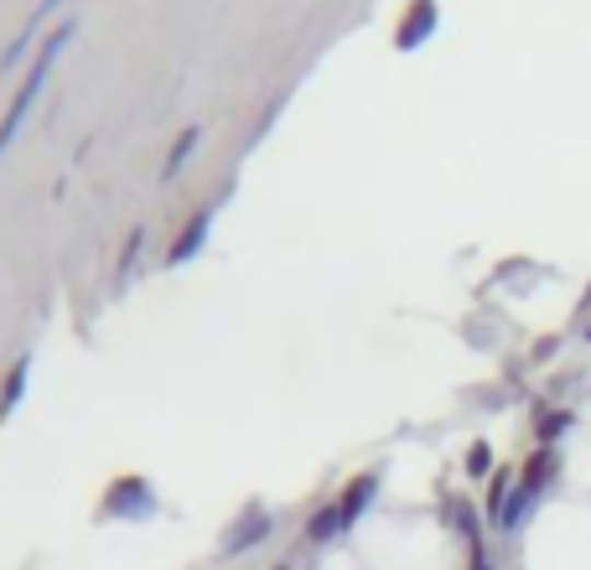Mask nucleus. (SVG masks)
<instances>
[{
  "mask_svg": "<svg viewBox=\"0 0 591 570\" xmlns=\"http://www.w3.org/2000/svg\"><path fill=\"white\" fill-rule=\"evenodd\" d=\"M79 37V16H62L53 32H47V42L37 47V58H32V68H26V79H21V89H16V98L5 104V115H0V156L11 151V140L21 136V125H26V115L37 109V98H42V89H47V79H53V68H58V58H62V47Z\"/></svg>",
  "mask_w": 591,
  "mask_h": 570,
  "instance_id": "f257e3e1",
  "label": "nucleus"
},
{
  "mask_svg": "<svg viewBox=\"0 0 591 570\" xmlns=\"http://www.w3.org/2000/svg\"><path fill=\"white\" fill-rule=\"evenodd\" d=\"M270 530H276V519L265 509H244L234 519V530L223 534V545H218V560H239L244 550H255V545H265L270 539Z\"/></svg>",
  "mask_w": 591,
  "mask_h": 570,
  "instance_id": "f03ea898",
  "label": "nucleus"
},
{
  "mask_svg": "<svg viewBox=\"0 0 591 570\" xmlns=\"http://www.w3.org/2000/svg\"><path fill=\"white\" fill-rule=\"evenodd\" d=\"M104 513L109 519H151L157 513V492H151L146 477H119L109 488V498H104Z\"/></svg>",
  "mask_w": 591,
  "mask_h": 570,
  "instance_id": "7ed1b4c3",
  "label": "nucleus"
},
{
  "mask_svg": "<svg viewBox=\"0 0 591 570\" xmlns=\"http://www.w3.org/2000/svg\"><path fill=\"white\" fill-rule=\"evenodd\" d=\"M58 5H62V0H37V11L26 16V26H21L16 37H11V47L0 53V73H11V68H16L21 58H26V47L37 42V32L47 26V16H58Z\"/></svg>",
  "mask_w": 591,
  "mask_h": 570,
  "instance_id": "20e7f679",
  "label": "nucleus"
},
{
  "mask_svg": "<svg viewBox=\"0 0 591 570\" xmlns=\"http://www.w3.org/2000/svg\"><path fill=\"white\" fill-rule=\"evenodd\" d=\"M374 492H379V473H363V477H354L348 488H343V498H337V513H343V524L354 530L358 519H363V509L374 503Z\"/></svg>",
  "mask_w": 591,
  "mask_h": 570,
  "instance_id": "39448f33",
  "label": "nucleus"
},
{
  "mask_svg": "<svg viewBox=\"0 0 591 570\" xmlns=\"http://www.w3.org/2000/svg\"><path fill=\"white\" fill-rule=\"evenodd\" d=\"M208 229H213V213H208V208L187 218V229L177 234V244L166 249V265H187V259H193L197 249H202V239H208Z\"/></svg>",
  "mask_w": 591,
  "mask_h": 570,
  "instance_id": "423d86ee",
  "label": "nucleus"
},
{
  "mask_svg": "<svg viewBox=\"0 0 591 570\" xmlns=\"http://www.w3.org/2000/svg\"><path fill=\"white\" fill-rule=\"evenodd\" d=\"M26 379H32V353H21L16 358V369L5 374V384H0V420L21 405V394H26Z\"/></svg>",
  "mask_w": 591,
  "mask_h": 570,
  "instance_id": "0eeeda50",
  "label": "nucleus"
},
{
  "mask_svg": "<svg viewBox=\"0 0 591 570\" xmlns=\"http://www.w3.org/2000/svg\"><path fill=\"white\" fill-rule=\"evenodd\" d=\"M337 534H348V524H343V513H337V503H327V509L312 513V524H306V545H333Z\"/></svg>",
  "mask_w": 591,
  "mask_h": 570,
  "instance_id": "6e6552de",
  "label": "nucleus"
},
{
  "mask_svg": "<svg viewBox=\"0 0 591 570\" xmlns=\"http://www.w3.org/2000/svg\"><path fill=\"white\" fill-rule=\"evenodd\" d=\"M197 140H202V130H197V125H193V130H182V136H177V146H172V156L161 161V182H172V177H177V172H182V166L193 161Z\"/></svg>",
  "mask_w": 591,
  "mask_h": 570,
  "instance_id": "1a4fd4ad",
  "label": "nucleus"
},
{
  "mask_svg": "<svg viewBox=\"0 0 591 570\" xmlns=\"http://www.w3.org/2000/svg\"><path fill=\"white\" fill-rule=\"evenodd\" d=\"M566 431H571V415H566V410H545L540 420H534V435H540L545 446H551V441H560Z\"/></svg>",
  "mask_w": 591,
  "mask_h": 570,
  "instance_id": "9d476101",
  "label": "nucleus"
},
{
  "mask_svg": "<svg viewBox=\"0 0 591 570\" xmlns=\"http://www.w3.org/2000/svg\"><path fill=\"white\" fill-rule=\"evenodd\" d=\"M513 492V473L503 467V473H493L488 482V524H498V513H503V498Z\"/></svg>",
  "mask_w": 591,
  "mask_h": 570,
  "instance_id": "9b49d317",
  "label": "nucleus"
},
{
  "mask_svg": "<svg viewBox=\"0 0 591 570\" xmlns=\"http://www.w3.org/2000/svg\"><path fill=\"white\" fill-rule=\"evenodd\" d=\"M140 249H146V229H136V234H130V244H125V255H119V270H125V276H130V270H136Z\"/></svg>",
  "mask_w": 591,
  "mask_h": 570,
  "instance_id": "f8f14e48",
  "label": "nucleus"
},
{
  "mask_svg": "<svg viewBox=\"0 0 591 570\" xmlns=\"http://www.w3.org/2000/svg\"><path fill=\"white\" fill-rule=\"evenodd\" d=\"M488 462H493V452H488V441H477L473 452H467V473H473V477H483V473H488Z\"/></svg>",
  "mask_w": 591,
  "mask_h": 570,
  "instance_id": "ddd939ff",
  "label": "nucleus"
},
{
  "mask_svg": "<svg viewBox=\"0 0 591 570\" xmlns=\"http://www.w3.org/2000/svg\"><path fill=\"white\" fill-rule=\"evenodd\" d=\"M467 555H473V570H493V566H488V550H483V545H473Z\"/></svg>",
  "mask_w": 591,
  "mask_h": 570,
  "instance_id": "4468645a",
  "label": "nucleus"
},
{
  "mask_svg": "<svg viewBox=\"0 0 591 570\" xmlns=\"http://www.w3.org/2000/svg\"><path fill=\"white\" fill-rule=\"evenodd\" d=\"M280 570H291V566H280Z\"/></svg>",
  "mask_w": 591,
  "mask_h": 570,
  "instance_id": "2eb2a0df",
  "label": "nucleus"
},
{
  "mask_svg": "<svg viewBox=\"0 0 591 570\" xmlns=\"http://www.w3.org/2000/svg\"><path fill=\"white\" fill-rule=\"evenodd\" d=\"M587 337H591V333H587Z\"/></svg>",
  "mask_w": 591,
  "mask_h": 570,
  "instance_id": "dca6fc26",
  "label": "nucleus"
}]
</instances>
